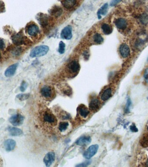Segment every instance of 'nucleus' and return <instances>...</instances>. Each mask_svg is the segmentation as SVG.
Returning a JSON list of instances; mask_svg holds the SVG:
<instances>
[{
    "mask_svg": "<svg viewBox=\"0 0 148 167\" xmlns=\"http://www.w3.org/2000/svg\"><path fill=\"white\" fill-rule=\"evenodd\" d=\"M29 96V94H20L17 95L16 97L19 100L23 101L28 99Z\"/></svg>",
    "mask_w": 148,
    "mask_h": 167,
    "instance_id": "29",
    "label": "nucleus"
},
{
    "mask_svg": "<svg viewBox=\"0 0 148 167\" xmlns=\"http://www.w3.org/2000/svg\"><path fill=\"white\" fill-rule=\"evenodd\" d=\"M131 99L130 98L127 99V103H126V106L125 108V112L126 113H129L130 112V107L131 106Z\"/></svg>",
    "mask_w": 148,
    "mask_h": 167,
    "instance_id": "32",
    "label": "nucleus"
},
{
    "mask_svg": "<svg viewBox=\"0 0 148 167\" xmlns=\"http://www.w3.org/2000/svg\"><path fill=\"white\" fill-rule=\"evenodd\" d=\"M4 145L6 151L8 152H11L15 148L16 142L14 140L8 139L4 141Z\"/></svg>",
    "mask_w": 148,
    "mask_h": 167,
    "instance_id": "14",
    "label": "nucleus"
},
{
    "mask_svg": "<svg viewBox=\"0 0 148 167\" xmlns=\"http://www.w3.org/2000/svg\"><path fill=\"white\" fill-rule=\"evenodd\" d=\"M49 51L48 46L40 45L35 47L31 51L30 56L32 57H40L46 55Z\"/></svg>",
    "mask_w": 148,
    "mask_h": 167,
    "instance_id": "1",
    "label": "nucleus"
},
{
    "mask_svg": "<svg viewBox=\"0 0 148 167\" xmlns=\"http://www.w3.org/2000/svg\"><path fill=\"white\" fill-rule=\"evenodd\" d=\"M147 130H148V127H147Z\"/></svg>",
    "mask_w": 148,
    "mask_h": 167,
    "instance_id": "43",
    "label": "nucleus"
},
{
    "mask_svg": "<svg viewBox=\"0 0 148 167\" xmlns=\"http://www.w3.org/2000/svg\"><path fill=\"white\" fill-rule=\"evenodd\" d=\"M99 149V146L97 145H92L90 146L84 152V157L87 159H90L97 153Z\"/></svg>",
    "mask_w": 148,
    "mask_h": 167,
    "instance_id": "4",
    "label": "nucleus"
},
{
    "mask_svg": "<svg viewBox=\"0 0 148 167\" xmlns=\"http://www.w3.org/2000/svg\"><path fill=\"white\" fill-rule=\"evenodd\" d=\"M1 164H2V161L1 159L0 158V166H1Z\"/></svg>",
    "mask_w": 148,
    "mask_h": 167,
    "instance_id": "41",
    "label": "nucleus"
},
{
    "mask_svg": "<svg viewBox=\"0 0 148 167\" xmlns=\"http://www.w3.org/2000/svg\"><path fill=\"white\" fill-rule=\"evenodd\" d=\"M102 29L104 33L106 35H110L113 32V28L107 24H104L102 25Z\"/></svg>",
    "mask_w": 148,
    "mask_h": 167,
    "instance_id": "24",
    "label": "nucleus"
},
{
    "mask_svg": "<svg viewBox=\"0 0 148 167\" xmlns=\"http://www.w3.org/2000/svg\"><path fill=\"white\" fill-rule=\"evenodd\" d=\"M68 125H69V124L68 122H60L59 124V130L61 132H65V130H67Z\"/></svg>",
    "mask_w": 148,
    "mask_h": 167,
    "instance_id": "28",
    "label": "nucleus"
},
{
    "mask_svg": "<svg viewBox=\"0 0 148 167\" xmlns=\"http://www.w3.org/2000/svg\"><path fill=\"white\" fill-rule=\"evenodd\" d=\"M56 155L53 152H49L45 156L44 159V163L46 166L49 167L55 161Z\"/></svg>",
    "mask_w": 148,
    "mask_h": 167,
    "instance_id": "12",
    "label": "nucleus"
},
{
    "mask_svg": "<svg viewBox=\"0 0 148 167\" xmlns=\"http://www.w3.org/2000/svg\"><path fill=\"white\" fill-rule=\"evenodd\" d=\"M24 118L22 115L20 114L13 115L9 118V121L12 125L15 126L21 125L24 121Z\"/></svg>",
    "mask_w": 148,
    "mask_h": 167,
    "instance_id": "5",
    "label": "nucleus"
},
{
    "mask_svg": "<svg viewBox=\"0 0 148 167\" xmlns=\"http://www.w3.org/2000/svg\"><path fill=\"white\" fill-rule=\"evenodd\" d=\"M140 144L144 148L148 147V134H145L140 140Z\"/></svg>",
    "mask_w": 148,
    "mask_h": 167,
    "instance_id": "26",
    "label": "nucleus"
},
{
    "mask_svg": "<svg viewBox=\"0 0 148 167\" xmlns=\"http://www.w3.org/2000/svg\"><path fill=\"white\" fill-rule=\"evenodd\" d=\"M42 117H43V121L44 122L52 125H55L57 124V118L50 111H45L43 113Z\"/></svg>",
    "mask_w": 148,
    "mask_h": 167,
    "instance_id": "2",
    "label": "nucleus"
},
{
    "mask_svg": "<svg viewBox=\"0 0 148 167\" xmlns=\"http://www.w3.org/2000/svg\"><path fill=\"white\" fill-rule=\"evenodd\" d=\"M83 55H84V58L85 59H87V60L89 59V52L88 51H86L84 52Z\"/></svg>",
    "mask_w": 148,
    "mask_h": 167,
    "instance_id": "40",
    "label": "nucleus"
},
{
    "mask_svg": "<svg viewBox=\"0 0 148 167\" xmlns=\"http://www.w3.org/2000/svg\"><path fill=\"white\" fill-rule=\"evenodd\" d=\"M80 66L79 63L76 61H72L67 65V70L70 74H75L80 70Z\"/></svg>",
    "mask_w": 148,
    "mask_h": 167,
    "instance_id": "7",
    "label": "nucleus"
},
{
    "mask_svg": "<svg viewBox=\"0 0 148 167\" xmlns=\"http://www.w3.org/2000/svg\"><path fill=\"white\" fill-rule=\"evenodd\" d=\"M28 87V84L26 82L23 81L21 83L20 87V90L22 92H24Z\"/></svg>",
    "mask_w": 148,
    "mask_h": 167,
    "instance_id": "33",
    "label": "nucleus"
},
{
    "mask_svg": "<svg viewBox=\"0 0 148 167\" xmlns=\"http://www.w3.org/2000/svg\"></svg>",
    "mask_w": 148,
    "mask_h": 167,
    "instance_id": "44",
    "label": "nucleus"
},
{
    "mask_svg": "<svg viewBox=\"0 0 148 167\" xmlns=\"http://www.w3.org/2000/svg\"><path fill=\"white\" fill-rule=\"evenodd\" d=\"M108 4L107 3L105 4L97 11V15L98 18L100 19L102 18V15H105L107 12Z\"/></svg>",
    "mask_w": 148,
    "mask_h": 167,
    "instance_id": "22",
    "label": "nucleus"
},
{
    "mask_svg": "<svg viewBox=\"0 0 148 167\" xmlns=\"http://www.w3.org/2000/svg\"><path fill=\"white\" fill-rule=\"evenodd\" d=\"M62 13V9L59 6H54L49 11V13L52 16L58 18L60 16Z\"/></svg>",
    "mask_w": 148,
    "mask_h": 167,
    "instance_id": "19",
    "label": "nucleus"
},
{
    "mask_svg": "<svg viewBox=\"0 0 148 167\" xmlns=\"http://www.w3.org/2000/svg\"><path fill=\"white\" fill-rule=\"evenodd\" d=\"M139 21L143 25L148 24V15L146 13H143L139 17Z\"/></svg>",
    "mask_w": 148,
    "mask_h": 167,
    "instance_id": "27",
    "label": "nucleus"
},
{
    "mask_svg": "<svg viewBox=\"0 0 148 167\" xmlns=\"http://www.w3.org/2000/svg\"><path fill=\"white\" fill-rule=\"evenodd\" d=\"M77 0H62L61 2L63 6L67 9H71L75 6Z\"/></svg>",
    "mask_w": 148,
    "mask_h": 167,
    "instance_id": "21",
    "label": "nucleus"
},
{
    "mask_svg": "<svg viewBox=\"0 0 148 167\" xmlns=\"http://www.w3.org/2000/svg\"><path fill=\"white\" fill-rule=\"evenodd\" d=\"M144 44V41L143 40L141 39H138L136 41L135 46L137 48H139V47H141L142 46H143Z\"/></svg>",
    "mask_w": 148,
    "mask_h": 167,
    "instance_id": "31",
    "label": "nucleus"
},
{
    "mask_svg": "<svg viewBox=\"0 0 148 167\" xmlns=\"http://www.w3.org/2000/svg\"><path fill=\"white\" fill-rule=\"evenodd\" d=\"M65 45L63 41H61L59 43V52L60 54H63L65 51Z\"/></svg>",
    "mask_w": 148,
    "mask_h": 167,
    "instance_id": "30",
    "label": "nucleus"
},
{
    "mask_svg": "<svg viewBox=\"0 0 148 167\" xmlns=\"http://www.w3.org/2000/svg\"><path fill=\"white\" fill-rule=\"evenodd\" d=\"M40 93L44 98L46 99L49 100L54 98L55 95L53 89L49 86H44L41 88Z\"/></svg>",
    "mask_w": 148,
    "mask_h": 167,
    "instance_id": "3",
    "label": "nucleus"
},
{
    "mask_svg": "<svg viewBox=\"0 0 148 167\" xmlns=\"http://www.w3.org/2000/svg\"><path fill=\"white\" fill-rule=\"evenodd\" d=\"M112 95V89L111 88H107L105 90L101 96V99L103 101L109 99Z\"/></svg>",
    "mask_w": 148,
    "mask_h": 167,
    "instance_id": "23",
    "label": "nucleus"
},
{
    "mask_svg": "<svg viewBox=\"0 0 148 167\" xmlns=\"http://www.w3.org/2000/svg\"><path fill=\"white\" fill-rule=\"evenodd\" d=\"M122 1V0H112L111 1V3H110V5L112 7L115 6L118 4L120 2Z\"/></svg>",
    "mask_w": 148,
    "mask_h": 167,
    "instance_id": "35",
    "label": "nucleus"
},
{
    "mask_svg": "<svg viewBox=\"0 0 148 167\" xmlns=\"http://www.w3.org/2000/svg\"><path fill=\"white\" fill-rule=\"evenodd\" d=\"M116 27L122 31H124L128 27V22L124 18H120L117 19L114 21Z\"/></svg>",
    "mask_w": 148,
    "mask_h": 167,
    "instance_id": "9",
    "label": "nucleus"
},
{
    "mask_svg": "<svg viewBox=\"0 0 148 167\" xmlns=\"http://www.w3.org/2000/svg\"><path fill=\"white\" fill-rule=\"evenodd\" d=\"M5 44L2 39L0 38V49L3 50L5 48Z\"/></svg>",
    "mask_w": 148,
    "mask_h": 167,
    "instance_id": "38",
    "label": "nucleus"
},
{
    "mask_svg": "<svg viewBox=\"0 0 148 167\" xmlns=\"http://www.w3.org/2000/svg\"><path fill=\"white\" fill-rule=\"evenodd\" d=\"M36 19L43 28H45L48 25L49 21V17L46 14L40 13L37 15Z\"/></svg>",
    "mask_w": 148,
    "mask_h": 167,
    "instance_id": "6",
    "label": "nucleus"
},
{
    "mask_svg": "<svg viewBox=\"0 0 148 167\" xmlns=\"http://www.w3.org/2000/svg\"><path fill=\"white\" fill-rule=\"evenodd\" d=\"M18 64H15L11 65L5 71L4 75L7 77H11L15 75L16 72Z\"/></svg>",
    "mask_w": 148,
    "mask_h": 167,
    "instance_id": "15",
    "label": "nucleus"
},
{
    "mask_svg": "<svg viewBox=\"0 0 148 167\" xmlns=\"http://www.w3.org/2000/svg\"><path fill=\"white\" fill-rule=\"evenodd\" d=\"M144 77L146 80V82L148 84V68L145 70L144 74Z\"/></svg>",
    "mask_w": 148,
    "mask_h": 167,
    "instance_id": "39",
    "label": "nucleus"
},
{
    "mask_svg": "<svg viewBox=\"0 0 148 167\" xmlns=\"http://www.w3.org/2000/svg\"><path fill=\"white\" fill-rule=\"evenodd\" d=\"M94 41L97 44H101L104 41L103 37L99 33H96L93 36Z\"/></svg>",
    "mask_w": 148,
    "mask_h": 167,
    "instance_id": "25",
    "label": "nucleus"
},
{
    "mask_svg": "<svg viewBox=\"0 0 148 167\" xmlns=\"http://www.w3.org/2000/svg\"><path fill=\"white\" fill-rule=\"evenodd\" d=\"M101 103L99 100L97 99H94L90 102L89 107L92 111H96L100 107Z\"/></svg>",
    "mask_w": 148,
    "mask_h": 167,
    "instance_id": "18",
    "label": "nucleus"
},
{
    "mask_svg": "<svg viewBox=\"0 0 148 167\" xmlns=\"http://www.w3.org/2000/svg\"><path fill=\"white\" fill-rule=\"evenodd\" d=\"M119 52L122 57L124 58H127L131 54L130 47L125 43L121 44L120 46Z\"/></svg>",
    "mask_w": 148,
    "mask_h": 167,
    "instance_id": "11",
    "label": "nucleus"
},
{
    "mask_svg": "<svg viewBox=\"0 0 148 167\" xmlns=\"http://www.w3.org/2000/svg\"><path fill=\"white\" fill-rule=\"evenodd\" d=\"M73 28L70 25L64 28L61 33V37L62 39L70 40L73 37Z\"/></svg>",
    "mask_w": 148,
    "mask_h": 167,
    "instance_id": "10",
    "label": "nucleus"
},
{
    "mask_svg": "<svg viewBox=\"0 0 148 167\" xmlns=\"http://www.w3.org/2000/svg\"><path fill=\"white\" fill-rule=\"evenodd\" d=\"M12 40L13 43L17 46H19L25 44L26 41L25 37L20 33L14 35L12 36Z\"/></svg>",
    "mask_w": 148,
    "mask_h": 167,
    "instance_id": "8",
    "label": "nucleus"
},
{
    "mask_svg": "<svg viewBox=\"0 0 148 167\" xmlns=\"http://www.w3.org/2000/svg\"><path fill=\"white\" fill-rule=\"evenodd\" d=\"M91 161H88L87 162H83V163H81V164H79V165H77L76 166L77 167H86L87 166H89V164H90Z\"/></svg>",
    "mask_w": 148,
    "mask_h": 167,
    "instance_id": "37",
    "label": "nucleus"
},
{
    "mask_svg": "<svg viewBox=\"0 0 148 167\" xmlns=\"http://www.w3.org/2000/svg\"><path fill=\"white\" fill-rule=\"evenodd\" d=\"M91 139L90 137L84 136L81 137L80 138L77 140L76 144L77 145H80V146H84V145H88L91 143Z\"/></svg>",
    "mask_w": 148,
    "mask_h": 167,
    "instance_id": "17",
    "label": "nucleus"
},
{
    "mask_svg": "<svg viewBox=\"0 0 148 167\" xmlns=\"http://www.w3.org/2000/svg\"><path fill=\"white\" fill-rule=\"evenodd\" d=\"M77 111L79 115L84 118H87L90 113L88 107L83 104H80L78 106L77 108Z\"/></svg>",
    "mask_w": 148,
    "mask_h": 167,
    "instance_id": "16",
    "label": "nucleus"
},
{
    "mask_svg": "<svg viewBox=\"0 0 148 167\" xmlns=\"http://www.w3.org/2000/svg\"><path fill=\"white\" fill-rule=\"evenodd\" d=\"M7 130L10 135L13 136H20L23 134V131L21 129L16 127H10L7 128Z\"/></svg>",
    "mask_w": 148,
    "mask_h": 167,
    "instance_id": "20",
    "label": "nucleus"
},
{
    "mask_svg": "<svg viewBox=\"0 0 148 167\" xmlns=\"http://www.w3.org/2000/svg\"><path fill=\"white\" fill-rule=\"evenodd\" d=\"M5 7L4 2L0 0V13L5 12Z\"/></svg>",
    "mask_w": 148,
    "mask_h": 167,
    "instance_id": "34",
    "label": "nucleus"
},
{
    "mask_svg": "<svg viewBox=\"0 0 148 167\" xmlns=\"http://www.w3.org/2000/svg\"><path fill=\"white\" fill-rule=\"evenodd\" d=\"M27 32L31 36H36L39 33V27L34 24H30L27 28Z\"/></svg>",
    "mask_w": 148,
    "mask_h": 167,
    "instance_id": "13",
    "label": "nucleus"
},
{
    "mask_svg": "<svg viewBox=\"0 0 148 167\" xmlns=\"http://www.w3.org/2000/svg\"><path fill=\"white\" fill-rule=\"evenodd\" d=\"M1 53H0V59H1Z\"/></svg>",
    "mask_w": 148,
    "mask_h": 167,
    "instance_id": "42",
    "label": "nucleus"
},
{
    "mask_svg": "<svg viewBox=\"0 0 148 167\" xmlns=\"http://www.w3.org/2000/svg\"><path fill=\"white\" fill-rule=\"evenodd\" d=\"M130 129H131V132H138V129L134 124H132L130 126Z\"/></svg>",
    "mask_w": 148,
    "mask_h": 167,
    "instance_id": "36",
    "label": "nucleus"
}]
</instances>
